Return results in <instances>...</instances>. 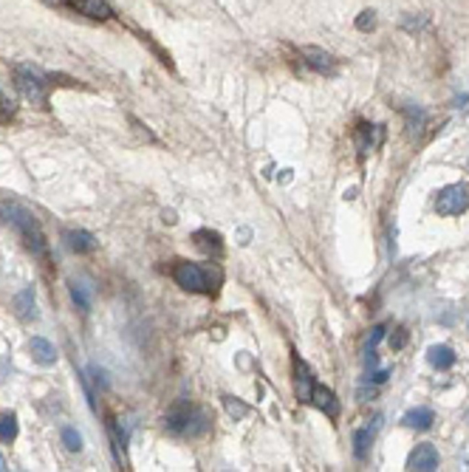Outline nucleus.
Returning a JSON list of instances; mask_svg holds the SVG:
<instances>
[{
  "mask_svg": "<svg viewBox=\"0 0 469 472\" xmlns=\"http://www.w3.org/2000/svg\"><path fill=\"white\" fill-rule=\"evenodd\" d=\"M373 26H376V14H373V12H362L359 20H357V29L368 32V29H373Z\"/></svg>",
  "mask_w": 469,
  "mask_h": 472,
  "instance_id": "4be33fe9",
  "label": "nucleus"
},
{
  "mask_svg": "<svg viewBox=\"0 0 469 472\" xmlns=\"http://www.w3.org/2000/svg\"><path fill=\"white\" fill-rule=\"evenodd\" d=\"M370 441H373V430H370V427H362V430H357V433H354V453H357V458H359V461L368 456Z\"/></svg>",
  "mask_w": 469,
  "mask_h": 472,
  "instance_id": "6ab92c4d",
  "label": "nucleus"
},
{
  "mask_svg": "<svg viewBox=\"0 0 469 472\" xmlns=\"http://www.w3.org/2000/svg\"><path fill=\"white\" fill-rule=\"evenodd\" d=\"M382 337H385V325H376V328H373V334H370V340H368V353L379 345Z\"/></svg>",
  "mask_w": 469,
  "mask_h": 472,
  "instance_id": "5701e85b",
  "label": "nucleus"
},
{
  "mask_svg": "<svg viewBox=\"0 0 469 472\" xmlns=\"http://www.w3.org/2000/svg\"><path fill=\"white\" fill-rule=\"evenodd\" d=\"M0 110H3V113H12V110H14V108H12V102L3 97V93H0Z\"/></svg>",
  "mask_w": 469,
  "mask_h": 472,
  "instance_id": "a878e982",
  "label": "nucleus"
},
{
  "mask_svg": "<svg viewBox=\"0 0 469 472\" xmlns=\"http://www.w3.org/2000/svg\"><path fill=\"white\" fill-rule=\"evenodd\" d=\"M62 238H65L68 249L77 252V255H85V252H93V249H97V238H93L91 232H85V229H71V232H65Z\"/></svg>",
  "mask_w": 469,
  "mask_h": 472,
  "instance_id": "6e6552de",
  "label": "nucleus"
},
{
  "mask_svg": "<svg viewBox=\"0 0 469 472\" xmlns=\"http://www.w3.org/2000/svg\"><path fill=\"white\" fill-rule=\"evenodd\" d=\"M294 382H297V396L300 402H311V393H314V376H311V368L302 362L297 353H294Z\"/></svg>",
  "mask_w": 469,
  "mask_h": 472,
  "instance_id": "423d86ee",
  "label": "nucleus"
},
{
  "mask_svg": "<svg viewBox=\"0 0 469 472\" xmlns=\"http://www.w3.org/2000/svg\"><path fill=\"white\" fill-rule=\"evenodd\" d=\"M311 405H317L322 413H328L331 418H337L339 416V402H337V396H334V390H328V388H322V385H314V393H311Z\"/></svg>",
  "mask_w": 469,
  "mask_h": 472,
  "instance_id": "9d476101",
  "label": "nucleus"
},
{
  "mask_svg": "<svg viewBox=\"0 0 469 472\" xmlns=\"http://www.w3.org/2000/svg\"><path fill=\"white\" fill-rule=\"evenodd\" d=\"M387 376H390V370H387V368H382V370H373V373L368 376V379H370L373 385H382V382L387 379Z\"/></svg>",
  "mask_w": 469,
  "mask_h": 472,
  "instance_id": "393cba45",
  "label": "nucleus"
},
{
  "mask_svg": "<svg viewBox=\"0 0 469 472\" xmlns=\"http://www.w3.org/2000/svg\"><path fill=\"white\" fill-rule=\"evenodd\" d=\"M17 438V416L14 413H3L0 416V441L12 444Z\"/></svg>",
  "mask_w": 469,
  "mask_h": 472,
  "instance_id": "a211bd4d",
  "label": "nucleus"
},
{
  "mask_svg": "<svg viewBox=\"0 0 469 472\" xmlns=\"http://www.w3.org/2000/svg\"><path fill=\"white\" fill-rule=\"evenodd\" d=\"M206 430H209V418H206V413H204V410H193V413H190V418H187L184 433H187V436H204Z\"/></svg>",
  "mask_w": 469,
  "mask_h": 472,
  "instance_id": "f3484780",
  "label": "nucleus"
},
{
  "mask_svg": "<svg viewBox=\"0 0 469 472\" xmlns=\"http://www.w3.org/2000/svg\"><path fill=\"white\" fill-rule=\"evenodd\" d=\"M438 450L433 444H418L416 450L410 453V458H407V469H416V472H433V469H438Z\"/></svg>",
  "mask_w": 469,
  "mask_h": 472,
  "instance_id": "39448f33",
  "label": "nucleus"
},
{
  "mask_svg": "<svg viewBox=\"0 0 469 472\" xmlns=\"http://www.w3.org/2000/svg\"><path fill=\"white\" fill-rule=\"evenodd\" d=\"M14 85H17V91L26 97L32 105H37V108H45V102H49V82H45L34 68H29V65H17L14 68Z\"/></svg>",
  "mask_w": 469,
  "mask_h": 472,
  "instance_id": "f03ea898",
  "label": "nucleus"
},
{
  "mask_svg": "<svg viewBox=\"0 0 469 472\" xmlns=\"http://www.w3.org/2000/svg\"><path fill=\"white\" fill-rule=\"evenodd\" d=\"M62 444H65V450L80 453L82 450V436L74 427H62Z\"/></svg>",
  "mask_w": 469,
  "mask_h": 472,
  "instance_id": "aec40b11",
  "label": "nucleus"
},
{
  "mask_svg": "<svg viewBox=\"0 0 469 472\" xmlns=\"http://www.w3.org/2000/svg\"><path fill=\"white\" fill-rule=\"evenodd\" d=\"M0 221L14 226L23 241H26V246L40 257V261H49V244H45V235L40 229V221L37 215L20 201H0Z\"/></svg>",
  "mask_w": 469,
  "mask_h": 472,
  "instance_id": "f257e3e1",
  "label": "nucleus"
},
{
  "mask_svg": "<svg viewBox=\"0 0 469 472\" xmlns=\"http://www.w3.org/2000/svg\"><path fill=\"white\" fill-rule=\"evenodd\" d=\"M224 408H226V413H229L232 418H243V416L249 413V408L241 405L238 399H232V396H224Z\"/></svg>",
  "mask_w": 469,
  "mask_h": 472,
  "instance_id": "412c9836",
  "label": "nucleus"
},
{
  "mask_svg": "<svg viewBox=\"0 0 469 472\" xmlns=\"http://www.w3.org/2000/svg\"><path fill=\"white\" fill-rule=\"evenodd\" d=\"M407 427H413V430H430L433 427V421H435V413L430 410V408H418V410H410V413H405V418H402Z\"/></svg>",
  "mask_w": 469,
  "mask_h": 472,
  "instance_id": "2eb2a0df",
  "label": "nucleus"
},
{
  "mask_svg": "<svg viewBox=\"0 0 469 472\" xmlns=\"http://www.w3.org/2000/svg\"><path fill=\"white\" fill-rule=\"evenodd\" d=\"M190 413H193V408L187 405V402L173 405V410H167V416H164V427H167V433H176V436H178V433H184Z\"/></svg>",
  "mask_w": 469,
  "mask_h": 472,
  "instance_id": "1a4fd4ad",
  "label": "nucleus"
},
{
  "mask_svg": "<svg viewBox=\"0 0 469 472\" xmlns=\"http://www.w3.org/2000/svg\"><path fill=\"white\" fill-rule=\"evenodd\" d=\"M71 300L77 303V309L88 311L91 303H93V289L88 286V283H82V280H74L71 283Z\"/></svg>",
  "mask_w": 469,
  "mask_h": 472,
  "instance_id": "dca6fc26",
  "label": "nucleus"
},
{
  "mask_svg": "<svg viewBox=\"0 0 469 472\" xmlns=\"http://www.w3.org/2000/svg\"><path fill=\"white\" fill-rule=\"evenodd\" d=\"M435 209L438 215H461V212L469 209V187L466 184H450L435 196Z\"/></svg>",
  "mask_w": 469,
  "mask_h": 472,
  "instance_id": "7ed1b4c3",
  "label": "nucleus"
},
{
  "mask_svg": "<svg viewBox=\"0 0 469 472\" xmlns=\"http://www.w3.org/2000/svg\"><path fill=\"white\" fill-rule=\"evenodd\" d=\"M173 280L184 292H195V294H206L213 292V283H209V274L198 266V263H178L173 269Z\"/></svg>",
  "mask_w": 469,
  "mask_h": 472,
  "instance_id": "20e7f679",
  "label": "nucleus"
},
{
  "mask_svg": "<svg viewBox=\"0 0 469 472\" xmlns=\"http://www.w3.org/2000/svg\"><path fill=\"white\" fill-rule=\"evenodd\" d=\"M3 469H6V458H3V456H0V472H3Z\"/></svg>",
  "mask_w": 469,
  "mask_h": 472,
  "instance_id": "bb28decb",
  "label": "nucleus"
},
{
  "mask_svg": "<svg viewBox=\"0 0 469 472\" xmlns=\"http://www.w3.org/2000/svg\"><path fill=\"white\" fill-rule=\"evenodd\" d=\"M29 351H32V357H34V362L37 365H54L57 362V351H54V345L49 342V340H43V337H32V342H29Z\"/></svg>",
  "mask_w": 469,
  "mask_h": 472,
  "instance_id": "9b49d317",
  "label": "nucleus"
},
{
  "mask_svg": "<svg viewBox=\"0 0 469 472\" xmlns=\"http://www.w3.org/2000/svg\"><path fill=\"white\" fill-rule=\"evenodd\" d=\"M68 3H71V9H77L80 14L93 17V20H108L113 14L105 0H68Z\"/></svg>",
  "mask_w": 469,
  "mask_h": 472,
  "instance_id": "0eeeda50",
  "label": "nucleus"
},
{
  "mask_svg": "<svg viewBox=\"0 0 469 472\" xmlns=\"http://www.w3.org/2000/svg\"><path fill=\"white\" fill-rule=\"evenodd\" d=\"M302 57H306L309 68H314L317 74H334V57L325 54L322 49H302Z\"/></svg>",
  "mask_w": 469,
  "mask_h": 472,
  "instance_id": "4468645a",
  "label": "nucleus"
},
{
  "mask_svg": "<svg viewBox=\"0 0 469 472\" xmlns=\"http://www.w3.org/2000/svg\"><path fill=\"white\" fill-rule=\"evenodd\" d=\"M427 362L435 370H450L455 365V351L450 345H430L427 348Z\"/></svg>",
  "mask_w": 469,
  "mask_h": 472,
  "instance_id": "f8f14e48",
  "label": "nucleus"
},
{
  "mask_svg": "<svg viewBox=\"0 0 469 472\" xmlns=\"http://www.w3.org/2000/svg\"><path fill=\"white\" fill-rule=\"evenodd\" d=\"M405 342H407V331L405 328H398L396 337H390V345H393V351H398V348H405Z\"/></svg>",
  "mask_w": 469,
  "mask_h": 472,
  "instance_id": "b1692460",
  "label": "nucleus"
},
{
  "mask_svg": "<svg viewBox=\"0 0 469 472\" xmlns=\"http://www.w3.org/2000/svg\"><path fill=\"white\" fill-rule=\"evenodd\" d=\"M14 311L20 320H37V300H34V289L26 286L17 297H14Z\"/></svg>",
  "mask_w": 469,
  "mask_h": 472,
  "instance_id": "ddd939ff",
  "label": "nucleus"
},
{
  "mask_svg": "<svg viewBox=\"0 0 469 472\" xmlns=\"http://www.w3.org/2000/svg\"><path fill=\"white\" fill-rule=\"evenodd\" d=\"M49 3H68V0H49Z\"/></svg>",
  "mask_w": 469,
  "mask_h": 472,
  "instance_id": "cd10ccee",
  "label": "nucleus"
}]
</instances>
